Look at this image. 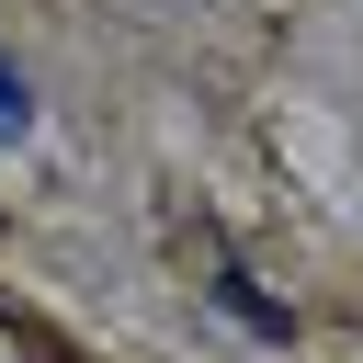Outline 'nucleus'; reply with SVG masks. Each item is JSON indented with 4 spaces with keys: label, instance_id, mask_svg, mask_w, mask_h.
<instances>
[{
    "label": "nucleus",
    "instance_id": "1",
    "mask_svg": "<svg viewBox=\"0 0 363 363\" xmlns=\"http://www.w3.org/2000/svg\"><path fill=\"white\" fill-rule=\"evenodd\" d=\"M216 306H227V318H238L250 340H295V318H284V306H272V295H261L250 272H216Z\"/></svg>",
    "mask_w": 363,
    "mask_h": 363
},
{
    "label": "nucleus",
    "instance_id": "2",
    "mask_svg": "<svg viewBox=\"0 0 363 363\" xmlns=\"http://www.w3.org/2000/svg\"><path fill=\"white\" fill-rule=\"evenodd\" d=\"M23 125H34V79H23V68H11V57H0V147H11V136H23Z\"/></svg>",
    "mask_w": 363,
    "mask_h": 363
}]
</instances>
